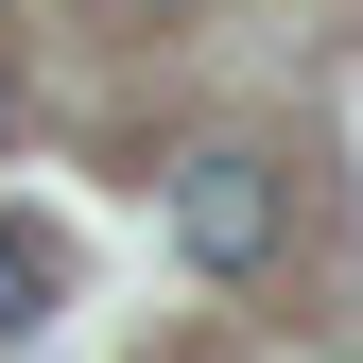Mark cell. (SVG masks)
Returning <instances> with one entry per match:
<instances>
[{"mask_svg": "<svg viewBox=\"0 0 363 363\" xmlns=\"http://www.w3.org/2000/svg\"><path fill=\"white\" fill-rule=\"evenodd\" d=\"M173 242H191V277H259V259L294 242V191H277V156H242V139H191V156H173Z\"/></svg>", "mask_w": 363, "mask_h": 363, "instance_id": "6da1fadb", "label": "cell"}, {"mask_svg": "<svg viewBox=\"0 0 363 363\" xmlns=\"http://www.w3.org/2000/svg\"><path fill=\"white\" fill-rule=\"evenodd\" d=\"M52 294H69V242H52V225H0V346L52 329Z\"/></svg>", "mask_w": 363, "mask_h": 363, "instance_id": "7a4b0ae2", "label": "cell"}, {"mask_svg": "<svg viewBox=\"0 0 363 363\" xmlns=\"http://www.w3.org/2000/svg\"><path fill=\"white\" fill-rule=\"evenodd\" d=\"M0 139H18V69H0Z\"/></svg>", "mask_w": 363, "mask_h": 363, "instance_id": "3957f363", "label": "cell"}]
</instances>
